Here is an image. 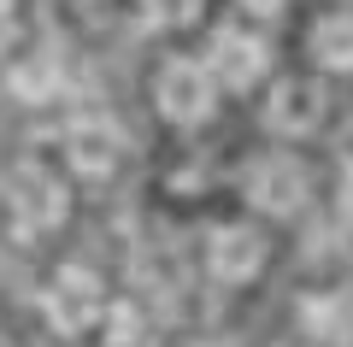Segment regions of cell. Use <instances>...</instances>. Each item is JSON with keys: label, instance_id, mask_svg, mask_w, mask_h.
Instances as JSON below:
<instances>
[{"label": "cell", "instance_id": "cell-8", "mask_svg": "<svg viewBox=\"0 0 353 347\" xmlns=\"http://www.w3.org/2000/svg\"><path fill=\"white\" fill-rule=\"evenodd\" d=\"M124 159V130L112 118H71L65 124V165L77 177H112Z\"/></svg>", "mask_w": 353, "mask_h": 347}, {"label": "cell", "instance_id": "cell-6", "mask_svg": "<svg viewBox=\"0 0 353 347\" xmlns=\"http://www.w3.org/2000/svg\"><path fill=\"white\" fill-rule=\"evenodd\" d=\"M201 65L212 71L218 95H224V88L241 95V88H259L265 77H271V48H265V36H253V30H241V24H218Z\"/></svg>", "mask_w": 353, "mask_h": 347}, {"label": "cell", "instance_id": "cell-13", "mask_svg": "<svg viewBox=\"0 0 353 347\" xmlns=\"http://www.w3.org/2000/svg\"><path fill=\"white\" fill-rule=\"evenodd\" d=\"M236 6H241L248 18H259V24H271V18L289 12V0H236Z\"/></svg>", "mask_w": 353, "mask_h": 347}, {"label": "cell", "instance_id": "cell-10", "mask_svg": "<svg viewBox=\"0 0 353 347\" xmlns=\"http://www.w3.org/2000/svg\"><path fill=\"white\" fill-rule=\"evenodd\" d=\"M59 83H65V71H59L53 53H36V59H18L12 65V95L18 100H53Z\"/></svg>", "mask_w": 353, "mask_h": 347}, {"label": "cell", "instance_id": "cell-5", "mask_svg": "<svg viewBox=\"0 0 353 347\" xmlns=\"http://www.w3.org/2000/svg\"><path fill=\"white\" fill-rule=\"evenodd\" d=\"M265 265H271V236H265L259 224H248V218L212 224V236H206V271H212L224 288L259 283Z\"/></svg>", "mask_w": 353, "mask_h": 347}, {"label": "cell", "instance_id": "cell-15", "mask_svg": "<svg viewBox=\"0 0 353 347\" xmlns=\"http://www.w3.org/2000/svg\"><path fill=\"white\" fill-rule=\"evenodd\" d=\"M194 347H224V341H194Z\"/></svg>", "mask_w": 353, "mask_h": 347}, {"label": "cell", "instance_id": "cell-3", "mask_svg": "<svg viewBox=\"0 0 353 347\" xmlns=\"http://www.w3.org/2000/svg\"><path fill=\"white\" fill-rule=\"evenodd\" d=\"M153 106H159V118H165V124H176V130L206 124V118L218 112V83H212V71H206L201 59H189V53L165 59L159 71H153Z\"/></svg>", "mask_w": 353, "mask_h": 347}, {"label": "cell", "instance_id": "cell-2", "mask_svg": "<svg viewBox=\"0 0 353 347\" xmlns=\"http://www.w3.org/2000/svg\"><path fill=\"white\" fill-rule=\"evenodd\" d=\"M6 206H12L18 230L24 236H48L71 218V183H65L53 165L41 159H24L12 177H6Z\"/></svg>", "mask_w": 353, "mask_h": 347}, {"label": "cell", "instance_id": "cell-1", "mask_svg": "<svg viewBox=\"0 0 353 347\" xmlns=\"http://www.w3.org/2000/svg\"><path fill=\"white\" fill-rule=\"evenodd\" d=\"M241 195L265 218H294L312 206V165L289 148H265L241 165Z\"/></svg>", "mask_w": 353, "mask_h": 347}, {"label": "cell", "instance_id": "cell-9", "mask_svg": "<svg viewBox=\"0 0 353 347\" xmlns=\"http://www.w3.org/2000/svg\"><path fill=\"white\" fill-rule=\"evenodd\" d=\"M306 53L324 77H353V6H336L318 18L306 36Z\"/></svg>", "mask_w": 353, "mask_h": 347}, {"label": "cell", "instance_id": "cell-12", "mask_svg": "<svg viewBox=\"0 0 353 347\" xmlns=\"http://www.w3.org/2000/svg\"><path fill=\"white\" fill-rule=\"evenodd\" d=\"M18 30H24V12H18V0H0V53L18 41Z\"/></svg>", "mask_w": 353, "mask_h": 347}, {"label": "cell", "instance_id": "cell-7", "mask_svg": "<svg viewBox=\"0 0 353 347\" xmlns=\"http://www.w3.org/2000/svg\"><path fill=\"white\" fill-rule=\"evenodd\" d=\"M324 112H330V88L318 77H277V83L265 88V130L271 136L301 141L324 124Z\"/></svg>", "mask_w": 353, "mask_h": 347}, {"label": "cell", "instance_id": "cell-14", "mask_svg": "<svg viewBox=\"0 0 353 347\" xmlns=\"http://www.w3.org/2000/svg\"><path fill=\"white\" fill-rule=\"evenodd\" d=\"M112 341H136V312H130V306L112 312Z\"/></svg>", "mask_w": 353, "mask_h": 347}, {"label": "cell", "instance_id": "cell-11", "mask_svg": "<svg viewBox=\"0 0 353 347\" xmlns=\"http://www.w3.org/2000/svg\"><path fill=\"white\" fill-rule=\"evenodd\" d=\"M206 12V0H136V18L148 30H189Z\"/></svg>", "mask_w": 353, "mask_h": 347}, {"label": "cell", "instance_id": "cell-4", "mask_svg": "<svg viewBox=\"0 0 353 347\" xmlns=\"http://www.w3.org/2000/svg\"><path fill=\"white\" fill-rule=\"evenodd\" d=\"M106 312V283L88 265H59L53 283L41 288V318L53 335H88Z\"/></svg>", "mask_w": 353, "mask_h": 347}]
</instances>
